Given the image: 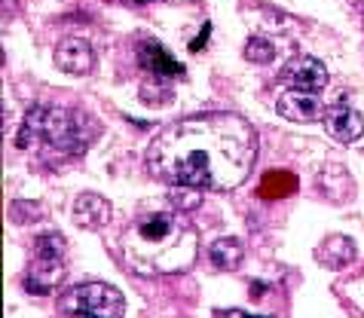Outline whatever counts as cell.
<instances>
[{
  "mask_svg": "<svg viewBox=\"0 0 364 318\" xmlns=\"http://www.w3.org/2000/svg\"><path fill=\"white\" fill-rule=\"evenodd\" d=\"M257 159V135L239 114H196L166 126L147 147L159 181L196 190H236Z\"/></svg>",
  "mask_w": 364,
  "mask_h": 318,
  "instance_id": "6da1fadb",
  "label": "cell"
},
{
  "mask_svg": "<svg viewBox=\"0 0 364 318\" xmlns=\"http://www.w3.org/2000/svg\"><path fill=\"white\" fill-rule=\"evenodd\" d=\"M49 144L58 153H83L92 141L86 129V120L62 107H31L22 120V129L16 135L18 150H31L34 144Z\"/></svg>",
  "mask_w": 364,
  "mask_h": 318,
  "instance_id": "7a4b0ae2",
  "label": "cell"
},
{
  "mask_svg": "<svg viewBox=\"0 0 364 318\" xmlns=\"http://www.w3.org/2000/svg\"><path fill=\"white\" fill-rule=\"evenodd\" d=\"M58 312L77 318H119L126 315V300L114 285L86 282L58 297Z\"/></svg>",
  "mask_w": 364,
  "mask_h": 318,
  "instance_id": "3957f363",
  "label": "cell"
},
{
  "mask_svg": "<svg viewBox=\"0 0 364 318\" xmlns=\"http://www.w3.org/2000/svg\"><path fill=\"white\" fill-rule=\"evenodd\" d=\"M321 122H325L328 135L337 141V144H355L364 135V117L349 105H331L325 114H321Z\"/></svg>",
  "mask_w": 364,
  "mask_h": 318,
  "instance_id": "277c9868",
  "label": "cell"
},
{
  "mask_svg": "<svg viewBox=\"0 0 364 318\" xmlns=\"http://www.w3.org/2000/svg\"><path fill=\"white\" fill-rule=\"evenodd\" d=\"M132 235L141 245H166L175 235H184V230L178 227V218L171 211H150L144 218H138Z\"/></svg>",
  "mask_w": 364,
  "mask_h": 318,
  "instance_id": "5b68a950",
  "label": "cell"
},
{
  "mask_svg": "<svg viewBox=\"0 0 364 318\" xmlns=\"http://www.w3.org/2000/svg\"><path fill=\"white\" fill-rule=\"evenodd\" d=\"M65 279V260H55V258H40V254H34V263L31 270L25 272V291L34 294V297H46L53 294L58 285H62Z\"/></svg>",
  "mask_w": 364,
  "mask_h": 318,
  "instance_id": "8992f818",
  "label": "cell"
},
{
  "mask_svg": "<svg viewBox=\"0 0 364 318\" xmlns=\"http://www.w3.org/2000/svg\"><path fill=\"white\" fill-rule=\"evenodd\" d=\"M282 80L300 92H321L328 86V70L318 58H297L282 70Z\"/></svg>",
  "mask_w": 364,
  "mask_h": 318,
  "instance_id": "52a82bcc",
  "label": "cell"
},
{
  "mask_svg": "<svg viewBox=\"0 0 364 318\" xmlns=\"http://www.w3.org/2000/svg\"><path fill=\"white\" fill-rule=\"evenodd\" d=\"M55 65L62 70H68V74L83 77L95 68V49L80 37H65L62 43L55 46Z\"/></svg>",
  "mask_w": 364,
  "mask_h": 318,
  "instance_id": "ba28073f",
  "label": "cell"
},
{
  "mask_svg": "<svg viewBox=\"0 0 364 318\" xmlns=\"http://www.w3.org/2000/svg\"><path fill=\"white\" fill-rule=\"evenodd\" d=\"M114 221V205L98 193H80L74 202V223L83 230H101Z\"/></svg>",
  "mask_w": 364,
  "mask_h": 318,
  "instance_id": "9c48e42d",
  "label": "cell"
},
{
  "mask_svg": "<svg viewBox=\"0 0 364 318\" xmlns=\"http://www.w3.org/2000/svg\"><path fill=\"white\" fill-rule=\"evenodd\" d=\"M138 65L144 68V70H150V74H156L159 80H166V77H184L187 70H184V65L171 55V53H166L163 46L156 43V40H141V46H138Z\"/></svg>",
  "mask_w": 364,
  "mask_h": 318,
  "instance_id": "30bf717a",
  "label": "cell"
},
{
  "mask_svg": "<svg viewBox=\"0 0 364 318\" xmlns=\"http://www.w3.org/2000/svg\"><path fill=\"white\" fill-rule=\"evenodd\" d=\"M276 110L285 120H294V122H312L325 114L318 105V98H316V92H300V89H291L285 95H279Z\"/></svg>",
  "mask_w": 364,
  "mask_h": 318,
  "instance_id": "8fae6325",
  "label": "cell"
},
{
  "mask_svg": "<svg viewBox=\"0 0 364 318\" xmlns=\"http://www.w3.org/2000/svg\"><path fill=\"white\" fill-rule=\"evenodd\" d=\"M242 258H245V245H242L236 235H220V239H215V242L208 245V260L220 272L239 270Z\"/></svg>",
  "mask_w": 364,
  "mask_h": 318,
  "instance_id": "7c38bea8",
  "label": "cell"
},
{
  "mask_svg": "<svg viewBox=\"0 0 364 318\" xmlns=\"http://www.w3.org/2000/svg\"><path fill=\"white\" fill-rule=\"evenodd\" d=\"M318 260L331 266V270H340V266H346L349 260H355V245H352L346 235H331L318 245Z\"/></svg>",
  "mask_w": 364,
  "mask_h": 318,
  "instance_id": "4fadbf2b",
  "label": "cell"
},
{
  "mask_svg": "<svg viewBox=\"0 0 364 318\" xmlns=\"http://www.w3.org/2000/svg\"><path fill=\"white\" fill-rule=\"evenodd\" d=\"M297 190V178L288 171H267L264 181H260V190L257 196L264 199H282V196H291Z\"/></svg>",
  "mask_w": 364,
  "mask_h": 318,
  "instance_id": "5bb4252c",
  "label": "cell"
},
{
  "mask_svg": "<svg viewBox=\"0 0 364 318\" xmlns=\"http://www.w3.org/2000/svg\"><path fill=\"white\" fill-rule=\"evenodd\" d=\"M242 55H245V61H251V65H269V61L276 58V46H272V40H267V37H251Z\"/></svg>",
  "mask_w": 364,
  "mask_h": 318,
  "instance_id": "9a60e30c",
  "label": "cell"
},
{
  "mask_svg": "<svg viewBox=\"0 0 364 318\" xmlns=\"http://www.w3.org/2000/svg\"><path fill=\"white\" fill-rule=\"evenodd\" d=\"M199 202H202V190L181 187V184L171 187V205H175V211H190V208H196Z\"/></svg>",
  "mask_w": 364,
  "mask_h": 318,
  "instance_id": "2e32d148",
  "label": "cell"
},
{
  "mask_svg": "<svg viewBox=\"0 0 364 318\" xmlns=\"http://www.w3.org/2000/svg\"><path fill=\"white\" fill-rule=\"evenodd\" d=\"M208 34H211V22H205L202 25V31H199V37L190 43V53H202L205 49V43H208Z\"/></svg>",
  "mask_w": 364,
  "mask_h": 318,
  "instance_id": "e0dca14e",
  "label": "cell"
},
{
  "mask_svg": "<svg viewBox=\"0 0 364 318\" xmlns=\"http://www.w3.org/2000/svg\"><path fill=\"white\" fill-rule=\"evenodd\" d=\"M251 285H255V288H251V297H260V294L267 291V285H264V282H251Z\"/></svg>",
  "mask_w": 364,
  "mask_h": 318,
  "instance_id": "ac0fdd59",
  "label": "cell"
},
{
  "mask_svg": "<svg viewBox=\"0 0 364 318\" xmlns=\"http://www.w3.org/2000/svg\"><path fill=\"white\" fill-rule=\"evenodd\" d=\"M126 4H150V0H126Z\"/></svg>",
  "mask_w": 364,
  "mask_h": 318,
  "instance_id": "d6986e66",
  "label": "cell"
}]
</instances>
